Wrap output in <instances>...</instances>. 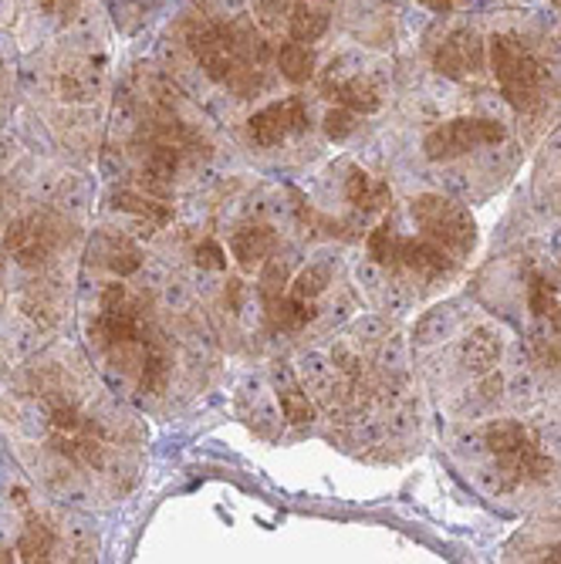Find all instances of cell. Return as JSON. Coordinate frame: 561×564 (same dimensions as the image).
Wrapping results in <instances>:
<instances>
[{"instance_id": "cell-1", "label": "cell", "mask_w": 561, "mask_h": 564, "mask_svg": "<svg viewBox=\"0 0 561 564\" xmlns=\"http://www.w3.org/2000/svg\"><path fill=\"white\" fill-rule=\"evenodd\" d=\"M487 58L508 105L514 112H535L541 105V68L527 48L511 35H494L487 41Z\"/></svg>"}, {"instance_id": "cell-2", "label": "cell", "mask_w": 561, "mask_h": 564, "mask_svg": "<svg viewBox=\"0 0 561 564\" xmlns=\"http://www.w3.org/2000/svg\"><path fill=\"white\" fill-rule=\"evenodd\" d=\"M413 221L423 230L426 240L440 243L450 254H471L477 243V224L457 200L440 193H423L413 200Z\"/></svg>"}, {"instance_id": "cell-3", "label": "cell", "mask_w": 561, "mask_h": 564, "mask_svg": "<svg viewBox=\"0 0 561 564\" xmlns=\"http://www.w3.org/2000/svg\"><path fill=\"white\" fill-rule=\"evenodd\" d=\"M68 240H72V224L65 216H58L51 210H38V213L21 216L17 224H11V230L4 237V250L21 267H41Z\"/></svg>"}, {"instance_id": "cell-4", "label": "cell", "mask_w": 561, "mask_h": 564, "mask_svg": "<svg viewBox=\"0 0 561 564\" xmlns=\"http://www.w3.org/2000/svg\"><path fill=\"white\" fill-rule=\"evenodd\" d=\"M504 136H508V129L501 122L463 115V118H450L444 125H436L433 133H426L423 155L429 163H447V160H457V155L471 152V149L504 142Z\"/></svg>"}, {"instance_id": "cell-5", "label": "cell", "mask_w": 561, "mask_h": 564, "mask_svg": "<svg viewBox=\"0 0 561 564\" xmlns=\"http://www.w3.org/2000/svg\"><path fill=\"white\" fill-rule=\"evenodd\" d=\"M304 129H308V109L298 96L264 105L247 122V133H251L258 146H280L288 136H298Z\"/></svg>"}, {"instance_id": "cell-6", "label": "cell", "mask_w": 561, "mask_h": 564, "mask_svg": "<svg viewBox=\"0 0 561 564\" xmlns=\"http://www.w3.org/2000/svg\"><path fill=\"white\" fill-rule=\"evenodd\" d=\"M484 51L487 45L474 30H453V35L436 48L433 54V68L450 82H463L466 75L484 72Z\"/></svg>"}, {"instance_id": "cell-7", "label": "cell", "mask_w": 561, "mask_h": 564, "mask_svg": "<svg viewBox=\"0 0 561 564\" xmlns=\"http://www.w3.org/2000/svg\"><path fill=\"white\" fill-rule=\"evenodd\" d=\"M494 460H497V466H501V474L511 477L514 484H538V480L551 477V469H554V463L538 450L532 433H527L514 450L494 456Z\"/></svg>"}, {"instance_id": "cell-8", "label": "cell", "mask_w": 561, "mask_h": 564, "mask_svg": "<svg viewBox=\"0 0 561 564\" xmlns=\"http://www.w3.org/2000/svg\"><path fill=\"white\" fill-rule=\"evenodd\" d=\"M274 250H277V234L267 224H244L230 237V254L244 271L261 267L267 258H274Z\"/></svg>"}, {"instance_id": "cell-9", "label": "cell", "mask_w": 561, "mask_h": 564, "mask_svg": "<svg viewBox=\"0 0 561 564\" xmlns=\"http://www.w3.org/2000/svg\"><path fill=\"white\" fill-rule=\"evenodd\" d=\"M399 271H410L413 277H423V280H436L453 271V261H450V250L420 237V240H402V267Z\"/></svg>"}, {"instance_id": "cell-10", "label": "cell", "mask_w": 561, "mask_h": 564, "mask_svg": "<svg viewBox=\"0 0 561 564\" xmlns=\"http://www.w3.org/2000/svg\"><path fill=\"white\" fill-rule=\"evenodd\" d=\"M325 96L341 105V109H349L356 115H372V112H379L383 109V99H379V91L372 82L352 75V78H328L325 82Z\"/></svg>"}, {"instance_id": "cell-11", "label": "cell", "mask_w": 561, "mask_h": 564, "mask_svg": "<svg viewBox=\"0 0 561 564\" xmlns=\"http://www.w3.org/2000/svg\"><path fill=\"white\" fill-rule=\"evenodd\" d=\"M346 200H349L359 213H383V210L392 203V193H389L386 183L372 179L365 170L352 166V170L346 173Z\"/></svg>"}, {"instance_id": "cell-12", "label": "cell", "mask_w": 561, "mask_h": 564, "mask_svg": "<svg viewBox=\"0 0 561 564\" xmlns=\"http://www.w3.org/2000/svg\"><path fill=\"white\" fill-rule=\"evenodd\" d=\"M88 258H99V264H105L119 277L136 274L142 267V250L129 240H122V237H99L96 243H91Z\"/></svg>"}, {"instance_id": "cell-13", "label": "cell", "mask_w": 561, "mask_h": 564, "mask_svg": "<svg viewBox=\"0 0 561 564\" xmlns=\"http://www.w3.org/2000/svg\"><path fill=\"white\" fill-rule=\"evenodd\" d=\"M264 315L271 331H298L315 318V308H311V301H301L291 291H285L280 298L264 301Z\"/></svg>"}, {"instance_id": "cell-14", "label": "cell", "mask_w": 561, "mask_h": 564, "mask_svg": "<svg viewBox=\"0 0 561 564\" xmlns=\"http://www.w3.org/2000/svg\"><path fill=\"white\" fill-rule=\"evenodd\" d=\"M274 65L280 72V78L291 82V85H304L315 78V68H319V58L315 51H311L308 45L301 41H288V45H280L277 54H274Z\"/></svg>"}, {"instance_id": "cell-15", "label": "cell", "mask_w": 561, "mask_h": 564, "mask_svg": "<svg viewBox=\"0 0 561 564\" xmlns=\"http://www.w3.org/2000/svg\"><path fill=\"white\" fill-rule=\"evenodd\" d=\"M51 551H54V530L35 511H27L24 530L17 538V557L21 561H48Z\"/></svg>"}, {"instance_id": "cell-16", "label": "cell", "mask_w": 561, "mask_h": 564, "mask_svg": "<svg viewBox=\"0 0 561 564\" xmlns=\"http://www.w3.org/2000/svg\"><path fill=\"white\" fill-rule=\"evenodd\" d=\"M501 359V338H497L490 328H477L466 335L463 341V365L471 372H490Z\"/></svg>"}, {"instance_id": "cell-17", "label": "cell", "mask_w": 561, "mask_h": 564, "mask_svg": "<svg viewBox=\"0 0 561 564\" xmlns=\"http://www.w3.org/2000/svg\"><path fill=\"white\" fill-rule=\"evenodd\" d=\"M328 30V14L322 8H311L304 0L288 11V35L291 41H301V45H315L322 35Z\"/></svg>"}, {"instance_id": "cell-18", "label": "cell", "mask_w": 561, "mask_h": 564, "mask_svg": "<svg viewBox=\"0 0 561 564\" xmlns=\"http://www.w3.org/2000/svg\"><path fill=\"white\" fill-rule=\"evenodd\" d=\"M527 308H532V315L541 325H548L551 331H561V301L545 277L532 280V288H527Z\"/></svg>"}, {"instance_id": "cell-19", "label": "cell", "mask_w": 561, "mask_h": 564, "mask_svg": "<svg viewBox=\"0 0 561 564\" xmlns=\"http://www.w3.org/2000/svg\"><path fill=\"white\" fill-rule=\"evenodd\" d=\"M369 258L376 261L379 267L399 274V267H402V237H396V230L389 224H379L376 230L369 234Z\"/></svg>"}, {"instance_id": "cell-20", "label": "cell", "mask_w": 561, "mask_h": 564, "mask_svg": "<svg viewBox=\"0 0 561 564\" xmlns=\"http://www.w3.org/2000/svg\"><path fill=\"white\" fill-rule=\"evenodd\" d=\"M115 210H126V213H136V216H146V221L152 224H170V216H173V206H166L163 200H155L152 193H136V190H119L112 197Z\"/></svg>"}, {"instance_id": "cell-21", "label": "cell", "mask_w": 561, "mask_h": 564, "mask_svg": "<svg viewBox=\"0 0 561 564\" xmlns=\"http://www.w3.org/2000/svg\"><path fill=\"white\" fill-rule=\"evenodd\" d=\"M332 285V264H311L291 280V294L301 301H315Z\"/></svg>"}, {"instance_id": "cell-22", "label": "cell", "mask_w": 561, "mask_h": 564, "mask_svg": "<svg viewBox=\"0 0 561 564\" xmlns=\"http://www.w3.org/2000/svg\"><path fill=\"white\" fill-rule=\"evenodd\" d=\"M524 436H527V429H524L518 419H497V423L487 426L484 440H487V450H490L494 456H501V453L514 450V447L524 440Z\"/></svg>"}, {"instance_id": "cell-23", "label": "cell", "mask_w": 561, "mask_h": 564, "mask_svg": "<svg viewBox=\"0 0 561 564\" xmlns=\"http://www.w3.org/2000/svg\"><path fill=\"white\" fill-rule=\"evenodd\" d=\"M277 402H280L285 419L295 426H304V423L315 419V405H311V399L298 386H277Z\"/></svg>"}, {"instance_id": "cell-24", "label": "cell", "mask_w": 561, "mask_h": 564, "mask_svg": "<svg viewBox=\"0 0 561 564\" xmlns=\"http://www.w3.org/2000/svg\"><path fill=\"white\" fill-rule=\"evenodd\" d=\"M288 288V264L280 258H267L261 264V280H258V291H261V301H271V298H280Z\"/></svg>"}, {"instance_id": "cell-25", "label": "cell", "mask_w": 561, "mask_h": 564, "mask_svg": "<svg viewBox=\"0 0 561 564\" xmlns=\"http://www.w3.org/2000/svg\"><path fill=\"white\" fill-rule=\"evenodd\" d=\"M322 129H325V136H328L332 142H346L349 136H356L359 118H356V112L335 105V109L322 118Z\"/></svg>"}, {"instance_id": "cell-26", "label": "cell", "mask_w": 561, "mask_h": 564, "mask_svg": "<svg viewBox=\"0 0 561 564\" xmlns=\"http://www.w3.org/2000/svg\"><path fill=\"white\" fill-rule=\"evenodd\" d=\"M194 261L203 271H227V254L216 240H200L197 250H194Z\"/></svg>"}, {"instance_id": "cell-27", "label": "cell", "mask_w": 561, "mask_h": 564, "mask_svg": "<svg viewBox=\"0 0 561 564\" xmlns=\"http://www.w3.org/2000/svg\"><path fill=\"white\" fill-rule=\"evenodd\" d=\"M288 4L285 0H261L258 4V21L267 27V30H274V27H280V21H288Z\"/></svg>"}, {"instance_id": "cell-28", "label": "cell", "mask_w": 561, "mask_h": 564, "mask_svg": "<svg viewBox=\"0 0 561 564\" xmlns=\"http://www.w3.org/2000/svg\"><path fill=\"white\" fill-rule=\"evenodd\" d=\"M423 8H429L433 14H447L453 8V0H420Z\"/></svg>"}, {"instance_id": "cell-29", "label": "cell", "mask_w": 561, "mask_h": 564, "mask_svg": "<svg viewBox=\"0 0 561 564\" xmlns=\"http://www.w3.org/2000/svg\"><path fill=\"white\" fill-rule=\"evenodd\" d=\"M227 288H230V291H227V294H230V304L237 308V301H240V280H230Z\"/></svg>"}, {"instance_id": "cell-30", "label": "cell", "mask_w": 561, "mask_h": 564, "mask_svg": "<svg viewBox=\"0 0 561 564\" xmlns=\"http://www.w3.org/2000/svg\"><path fill=\"white\" fill-rule=\"evenodd\" d=\"M548 561H561V544H554V548L548 551Z\"/></svg>"}]
</instances>
